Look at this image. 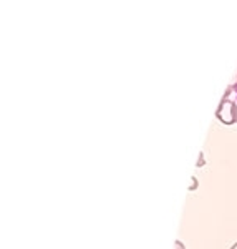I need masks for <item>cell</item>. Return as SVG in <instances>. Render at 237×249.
Returning <instances> with one entry per match:
<instances>
[{"mask_svg":"<svg viewBox=\"0 0 237 249\" xmlns=\"http://www.w3.org/2000/svg\"><path fill=\"white\" fill-rule=\"evenodd\" d=\"M216 118L219 120L222 124H236L237 123V102L231 96L224 95L220 100L218 110H216Z\"/></svg>","mask_w":237,"mask_h":249,"instance_id":"1","label":"cell"},{"mask_svg":"<svg viewBox=\"0 0 237 249\" xmlns=\"http://www.w3.org/2000/svg\"><path fill=\"white\" fill-rule=\"evenodd\" d=\"M226 93H229V95H234V100H236V102H237V82L234 83V85H231V87H229L227 88V91H226Z\"/></svg>","mask_w":237,"mask_h":249,"instance_id":"2","label":"cell"},{"mask_svg":"<svg viewBox=\"0 0 237 249\" xmlns=\"http://www.w3.org/2000/svg\"><path fill=\"white\" fill-rule=\"evenodd\" d=\"M191 191H194V190H198V178L196 176H192L191 178V188H189Z\"/></svg>","mask_w":237,"mask_h":249,"instance_id":"3","label":"cell"},{"mask_svg":"<svg viewBox=\"0 0 237 249\" xmlns=\"http://www.w3.org/2000/svg\"><path fill=\"white\" fill-rule=\"evenodd\" d=\"M174 249H186V246H184V244L178 239V241H174Z\"/></svg>","mask_w":237,"mask_h":249,"instance_id":"4","label":"cell"},{"mask_svg":"<svg viewBox=\"0 0 237 249\" xmlns=\"http://www.w3.org/2000/svg\"><path fill=\"white\" fill-rule=\"evenodd\" d=\"M204 164V153H199V163H198V166L201 168Z\"/></svg>","mask_w":237,"mask_h":249,"instance_id":"5","label":"cell"},{"mask_svg":"<svg viewBox=\"0 0 237 249\" xmlns=\"http://www.w3.org/2000/svg\"><path fill=\"white\" fill-rule=\"evenodd\" d=\"M231 249H237V243H236V244H232V246H231Z\"/></svg>","mask_w":237,"mask_h":249,"instance_id":"6","label":"cell"},{"mask_svg":"<svg viewBox=\"0 0 237 249\" xmlns=\"http://www.w3.org/2000/svg\"><path fill=\"white\" fill-rule=\"evenodd\" d=\"M236 82H237V80H236Z\"/></svg>","mask_w":237,"mask_h":249,"instance_id":"7","label":"cell"}]
</instances>
